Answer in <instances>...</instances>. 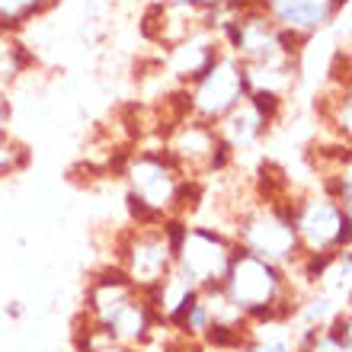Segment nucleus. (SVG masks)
Masks as SVG:
<instances>
[{
  "label": "nucleus",
  "mask_w": 352,
  "mask_h": 352,
  "mask_svg": "<svg viewBox=\"0 0 352 352\" xmlns=\"http://www.w3.org/2000/svg\"><path fill=\"white\" fill-rule=\"evenodd\" d=\"M221 38H202V32L192 38H186L179 45L170 48V58H167V67L170 74L179 80V84H192L195 77L202 74L205 67L214 61V55L221 52Z\"/></svg>",
  "instance_id": "obj_14"
},
{
  "label": "nucleus",
  "mask_w": 352,
  "mask_h": 352,
  "mask_svg": "<svg viewBox=\"0 0 352 352\" xmlns=\"http://www.w3.org/2000/svg\"><path fill=\"white\" fill-rule=\"evenodd\" d=\"M164 151L176 160V167L183 170L189 179H205V176L221 173L231 164V151L221 144L214 125L199 119H179L173 129L164 135Z\"/></svg>",
  "instance_id": "obj_9"
},
{
  "label": "nucleus",
  "mask_w": 352,
  "mask_h": 352,
  "mask_svg": "<svg viewBox=\"0 0 352 352\" xmlns=\"http://www.w3.org/2000/svg\"><path fill=\"white\" fill-rule=\"evenodd\" d=\"M231 241L237 250L253 253L260 260L272 263L282 269H295L301 260V247H298V234L288 214L285 195H260L241 208L231 218Z\"/></svg>",
  "instance_id": "obj_3"
},
{
  "label": "nucleus",
  "mask_w": 352,
  "mask_h": 352,
  "mask_svg": "<svg viewBox=\"0 0 352 352\" xmlns=\"http://www.w3.org/2000/svg\"><path fill=\"white\" fill-rule=\"evenodd\" d=\"M26 164H29V151L19 141L10 138V135H0V179L19 173Z\"/></svg>",
  "instance_id": "obj_21"
},
{
  "label": "nucleus",
  "mask_w": 352,
  "mask_h": 352,
  "mask_svg": "<svg viewBox=\"0 0 352 352\" xmlns=\"http://www.w3.org/2000/svg\"><path fill=\"white\" fill-rule=\"evenodd\" d=\"M29 65H32V58L23 48V42L13 32H0V90L7 93V87L16 84Z\"/></svg>",
  "instance_id": "obj_19"
},
{
  "label": "nucleus",
  "mask_w": 352,
  "mask_h": 352,
  "mask_svg": "<svg viewBox=\"0 0 352 352\" xmlns=\"http://www.w3.org/2000/svg\"><path fill=\"white\" fill-rule=\"evenodd\" d=\"M186 3H192V7L205 10V13H214V10H221V7H231V0H186Z\"/></svg>",
  "instance_id": "obj_23"
},
{
  "label": "nucleus",
  "mask_w": 352,
  "mask_h": 352,
  "mask_svg": "<svg viewBox=\"0 0 352 352\" xmlns=\"http://www.w3.org/2000/svg\"><path fill=\"white\" fill-rule=\"evenodd\" d=\"M243 100H247L243 65L228 48H221L214 55V61L195 77L192 84H186V116L208 122V125L224 119Z\"/></svg>",
  "instance_id": "obj_8"
},
{
  "label": "nucleus",
  "mask_w": 352,
  "mask_h": 352,
  "mask_svg": "<svg viewBox=\"0 0 352 352\" xmlns=\"http://www.w3.org/2000/svg\"><path fill=\"white\" fill-rule=\"evenodd\" d=\"M285 205L295 224L301 256H320L349 247V208L333 202L324 189L285 195Z\"/></svg>",
  "instance_id": "obj_4"
},
{
  "label": "nucleus",
  "mask_w": 352,
  "mask_h": 352,
  "mask_svg": "<svg viewBox=\"0 0 352 352\" xmlns=\"http://www.w3.org/2000/svg\"><path fill=\"white\" fill-rule=\"evenodd\" d=\"M221 45L231 52L241 65H276V61H295L301 42L285 36L272 26V19L263 10L250 7L234 19L221 23ZM298 65V61H295Z\"/></svg>",
  "instance_id": "obj_7"
},
{
  "label": "nucleus",
  "mask_w": 352,
  "mask_h": 352,
  "mask_svg": "<svg viewBox=\"0 0 352 352\" xmlns=\"http://www.w3.org/2000/svg\"><path fill=\"white\" fill-rule=\"evenodd\" d=\"M237 352H298L295 324L285 317L272 320H250Z\"/></svg>",
  "instance_id": "obj_15"
},
{
  "label": "nucleus",
  "mask_w": 352,
  "mask_h": 352,
  "mask_svg": "<svg viewBox=\"0 0 352 352\" xmlns=\"http://www.w3.org/2000/svg\"><path fill=\"white\" fill-rule=\"evenodd\" d=\"M10 122H13V106H10L7 93L0 90V135H10Z\"/></svg>",
  "instance_id": "obj_22"
},
{
  "label": "nucleus",
  "mask_w": 352,
  "mask_h": 352,
  "mask_svg": "<svg viewBox=\"0 0 352 352\" xmlns=\"http://www.w3.org/2000/svg\"><path fill=\"white\" fill-rule=\"evenodd\" d=\"M320 116L324 122L333 129L336 141L340 144H349V135H352V100H349V80L336 84L333 93H327L324 102H320Z\"/></svg>",
  "instance_id": "obj_18"
},
{
  "label": "nucleus",
  "mask_w": 352,
  "mask_h": 352,
  "mask_svg": "<svg viewBox=\"0 0 352 352\" xmlns=\"http://www.w3.org/2000/svg\"><path fill=\"white\" fill-rule=\"evenodd\" d=\"M256 10H263L272 19V26L282 29L295 42H305L324 26H330L340 13L333 0H260Z\"/></svg>",
  "instance_id": "obj_12"
},
{
  "label": "nucleus",
  "mask_w": 352,
  "mask_h": 352,
  "mask_svg": "<svg viewBox=\"0 0 352 352\" xmlns=\"http://www.w3.org/2000/svg\"><path fill=\"white\" fill-rule=\"evenodd\" d=\"M221 295L247 320H272V317L292 320L301 288L292 282V269L272 266L253 253L234 250L221 282Z\"/></svg>",
  "instance_id": "obj_2"
},
{
  "label": "nucleus",
  "mask_w": 352,
  "mask_h": 352,
  "mask_svg": "<svg viewBox=\"0 0 352 352\" xmlns=\"http://www.w3.org/2000/svg\"><path fill=\"white\" fill-rule=\"evenodd\" d=\"M144 295H148V305H151V311H154V317H157V324L179 327L183 314L189 311V305L195 301V295H199V288H195L192 282L173 266L167 276L160 278L154 288H148Z\"/></svg>",
  "instance_id": "obj_13"
},
{
  "label": "nucleus",
  "mask_w": 352,
  "mask_h": 352,
  "mask_svg": "<svg viewBox=\"0 0 352 352\" xmlns=\"http://www.w3.org/2000/svg\"><path fill=\"white\" fill-rule=\"evenodd\" d=\"M278 96H266V93H247V100L237 102L224 119L214 122V131L221 144L234 154H243V151L256 148L263 138H266L269 125L278 119V109H282Z\"/></svg>",
  "instance_id": "obj_10"
},
{
  "label": "nucleus",
  "mask_w": 352,
  "mask_h": 352,
  "mask_svg": "<svg viewBox=\"0 0 352 352\" xmlns=\"http://www.w3.org/2000/svg\"><path fill=\"white\" fill-rule=\"evenodd\" d=\"M349 311L336 314L327 327H301L298 330V352H352Z\"/></svg>",
  "instance_id": "obj_16"
},
{
  "label": "nucleus",
  "mask_w": 352,
  "mask_h": 352,
  "mask_svg": "<svg viewBox=\"0 0 352 352\" xmlns=\"http://www.w3.org/2000/svg\"><path fill=\"white\" fill-rule=\"evenodd\" d=\"M138 292H148L173 269V234L167 224H131L116 243V263Z\"/></svg>",
  "instance_id": "obj_6"
},
{
  "label": "nucleus",
  "mask_w": 352,
  "mask_h": 352,
  "mask_svg": "<svg viewBox=\"0 0 352 352\" xmlns=\"http://www.w3.org/2000/svg\"><path fill=\"white\" fill-rule=\"evenodd\" d=\"M234 250L237 247H234L231 234L224 231V228L186 221L183 234H179V241L173 247V266L199 292H212V288H221Z\"/></svg>",
  "instance_id": "obj_5"
},
{
  "label": "nucleus",
  "mask_w": 352,
  "mask_h": 352,
  "mask_svg": "<svg viewBox=\"0 0 352 352\" xmlns=\"http://www.w3.org/2000/svg\"><path fill=\"white\" fill-rule=\"evenodd\" d=\"M122 179L129 189V208L135 224H160L167 218H186L192 208L189 195L199 192V183L176 167L164 148L129 154Z\"/></svg>",
  "instance_id": "obj_1"
},
{
  "label": "nucleus",
  "mask_w": 352,
  "mask_h": 352,
  "mask_svg": "<svg viewBox=\"0 0 352 352\" xmlns=\"http://www.w3.org/2000/svg\"><path fill=\"white\" fill-rule=\"evenodd\" d=\"M141 292L122 276L119 269L106 266L102 272H96V276L90 278V285H87V298H84L87 327H93V330H100V333L106 336V330L119 320L122 311Z\"/></svg>",
  "instance_id": "obj_11"
},
{
  "label": "nucleus",
  "mask_w": 352,
  "mask_h": 352,
  "mask_svg": "<svg viewBox=\"0 0 352 352\" xmlns=\"http://www.w3.org/2000/svg\"><path fill=\"white\" fill-rule=\"evenodd\" d=\"M58 0H0V29L3 32H16L36 16L48 13Z\"/></svg>",
  "instance_id": "obj_20"
},
{
  "label": "nucleus",
  "mask_w": 352,
  "mask_h": 352,
  "mask_svg": "<svg viewBox=\"0 0 352 352\" xmlns=\"http://www.w3.org/2000/svg\"><path fill=\"white\" fill-rule=\"evenodd\" d=\"M298 65L295 61H276V65H243V80L247 93H266L285 100L288 90L295 87Z\"/></svg>",
  "instance_id": "obj_17"
}]
</instances>
